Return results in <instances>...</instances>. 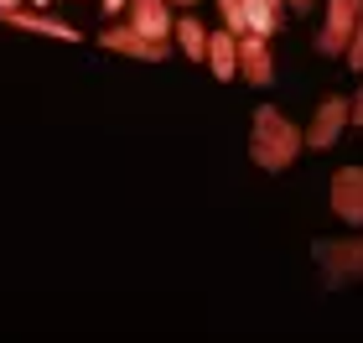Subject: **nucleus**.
<instances>
[{"label":"nucleus","mask_w":363,"mask_h":343,"mask_svg":"<svg viewBox=\"0 0 363 343\" xmlns=\"http://www.w3.org/2000/svg\"><path fill=\"white\" fill-rule=\"evenodd\" d=\"M296 156V130L291 120H280L275 109H259V120H255V161L259 167H286V161Z\"/></svg>","instance_id":"f257e3e1"},{"label":"nucleus","mask_w":363,"mask_h":343,"mask_svg":"<svg viewBox=\"0 0 363 343\" xmlns=\"http://www.w3.org/2000/svg\"><path fill=\"white\" fill-rule=\"evenodd\" d=\"M109 47V53H125V58H140V62H161L167 58V42H156V37H145V31H135V26H104V37H99Z\"/></svg>","instance_id":"f03ea898"},{"label":"nucleus","mask_w":363,"mask_h":343,"mask_svg":"<svg viewBox=\"0 0 363 343\" xmlns=\"http://www.w3.org/2000/svg\"><path fill=\"white\" fill-rule=\"evenodd\" d=\"M0 26H16V31H37V37H57V42H78V26L68 21H57V16H47V11H0Z\"/></svg>","instance_id":"7ed1b4c3"},{"label":"nucleus","mask_w":363,"mask_h":343,"mask_svg":"<svg viewBox=\"0 0 363 343\" xmlns=\"http://www.w3.org/2000/svg\"><path fill=\"white\" fill-rule=\"evenodd\" d=\"M125 21L135 26V31H145V37H156V42H167V31L177 26L172 21V0H130Z\"/></svg>","instance_id":"20e7f679"},{"label":"nucleus","mask_w":363,"mask_h":343,"mask_svg":"<svg viewBox=\"0 0 363 343\" xmlns=\"http://www.w3.org/2000/svg\"><path fill=\"white\" fill-rule=\"evenodd\" d=\"M333 208H337L342 219L363 224V172H342L337 183H333Z\"/></svg>","instance_id":"39448f33"},{"label":"nucleus","mask_w":363,"mask_h":343,"mask_svg":"<svg viewBox=\"0 0 363 343\" xmlns=\"http://www.w3.org/2000/svg\"><path fill=\"white\" fill-rule=\"evenodd\" d=\"M239 73H250L255 84H270V53H265V42H259V31H244V42H239Z\"/></svg>","instance_id":"423d86ee"},{"label":"nucleus","mask_w":363,"mask_h":343,"mask_svg":"<svg viewBox=\"0 0 363 343\" xmlns=\"http://www.w3.org/2000/svg\"><path fill=\"white\" fill-rule=\"evenodd\" d=\"M208 62H213V73H218V78H234L239 73V42H234V31H213V37H208Z\"/></svg>","instance_id":"0eeeda50"},{"label":"nucleus","mask_w":363,"mask_h":343,"mask_svg":"<svg viewBox=\"0 0 363 343\" xmlns=\"http://www.w3.org/2000/svg\"><path fill=\"white\" fill-rule=\"evenodd\" d=\"M342 120H348V104L342 99H333V104H322V114H317V125H311V146H327L342 130Z\"/></svg>","instance_id":"6e6552de"},{"label":"nucleus","mask_w":363,"mask_h":343,"mask_svg":"<svg viewBox=\"0 0 363 343\" xmlns=\"http://www.w3.org/2000/svg\"><path fill=\"white\" fill-rule=\"evenodd\" d=\"M317 255L327 260V266H337L342 276H358V271H363V239H353V244H337V250H327V244H322Z\"/></svg>","instance_id":"1a4fd4ad"},{"label":"nucleus","mask_w":363,"mask_h":343,"mask_svg":"<svg viewBox=\"0 0 363 343\" xmlns=\"http://www.w3.org/2000/svg\"><path fill=\"white\" fill-rule=\"evenodd\" d=\"M172 31H177V42H182V53H187L192 62H203V58H208V31H203V26H197V21H177Z\"/></svg>","instance_id":"9d476101"},{"label":"nucleus","mask_w":363,"mask_h":343,"mask_svg":"<svg viewBox=\"0 0 363 343\" xmlns=\"http://www.w3.org/2000/svg\"><path fill=\"white\" fill-rule=\"evenodd\" d=\"M99 6H104V11H109V16H120V11H125V6H130V0H99Z\"/></svg>","instance_id":"9b49d317"},{"label":"nucleus","mask_w":363,"mask_h":343,"mask_svg":"<svg viewBox=\"0 0 363 343\" xmlns=\"http://www.w3.org/2000/svg\"><path fill=\"white\" fill-rule=\"evenodd\" d=\"M16 6H21V0H0V11H16Z\"/></svg>","instance_id":"f8f14e48"},{"label":"nucleus","mask_w":363,"mask_h":343,"mask_svg":"<svg viewBox=\"0 0 363 343\" xmlns=\"http://www.w3.org/2000/svg\"><path fill=\"white\" fill-rule=\"evenodd\" d=\"M172 6H192V0H172Z\"/></svg>","instance_id":"ddd939ff"},{"label":"nucleus","mask_w":363,"mask_h":343,"mask_svg":"<svg viewBox=\"0 0 363 343\" xmlns=\"http://www.w3.org/2000/svg\"><path fill=\"white\" fill-rule=\"evenodd\" d=\"M358 120H363V99H358Z\"/></svg>","instance_id":"4468645a"},{"label":"nucleus","mask_w":363,"mask_h":343,"mask_svg":"<svg viewBox=\"0 0 363 343\" xmlns=\"http://www.w3.org/2000/svg\"><path fill=\"white\" fill-rule=\"evenodd\" d=\"M291 6H306V0H291Z\"/></svg>","instance_id":"2eb2a0df"}]
</instances>
